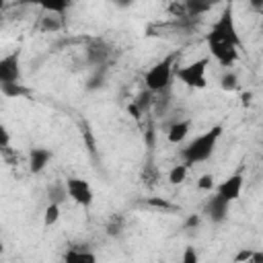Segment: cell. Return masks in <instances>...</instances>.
Here are the masks:
<instances>
[{"mask_svg": "<svg viewBox=\"0 0 263 263\" xmlns=\"http://www.w3.org/2000/svg\"><path fill=\"white\" fill-rule=\"evenodd\" d=\"M205 45L210 55L230 68L236 64L238 55H240V47H242V39L238 35L236 29V21H234V6L226 4L224 10L220 12V16L216 18V23L210 27L208 35H205Z\"/></svg>", "mask_w": 263, "mask_h": 263, "instance_id": "cell-1", "label": "cell"}, {"mask_svg": "<svg viewBox=\"0 0 263 263\" xmlns=\"http://www.w3.org/2000/svg\"><path fill=\"white\" fill-rule=\"evenodd\" d=\"M222 132H224L222 125H214L208 132H203L201 136L193 138L189 144H185L181 148V152H179L181 154V162L191 166V164H199V162L208 160L214 154V150L218 146V140L222 138Z\"/></svg>", "mask_w": 263, "mask_h": 263, "instance_id": "cell-2", "label": "cell"}, {"mask_svg": "<svg viewBox=\"0 0 263 263\" xmlns=\"http://www.w3.org/2000/svg\"><path fill=\"white\" fill-rule=\"evenodd\" d=\"M175 64H177V53H168L160 62H156L146 74H144V84L150 92H162L168 88L173 76H175Z\"/></svg>", "mask_w": 263, "mask_h": 263, "instance_id": "cell-3", "label": "cell"}, {"mask_svg": "<svg viewBox=\"0 0 263 263\" xmlns=\"http://www.w3.org/2000/svg\"><path fill=\"white\" fill-rule=\"evenodd\" d=\"M208 64H210L208 58H199L195 62H189L177 70V78L189 88H205L208 86V76H205Z\"/></svg>", "mask_w": 263, "mask_h": 263, "instance_id": "cell-4", "label": "cell"}, {"mask_svg": "<svg viewBox=\"0 0 263 263\" xmlns=\"http://www.w3.org/2000/svg\"><path fill=\"white\" fill-rule=\"evenodd\" d=\"M66 189H68V197L82 205V208H88L92 201H95V193H92V187L86 179H80V177H68L66 179Z\"/></svg>", "mask_w": 263, "mask_h": 263, "instance_id": "cell-5", "label": "cell"}, {"mask_svg": "<svg viewBox=\"0 0 263 263\" xmlns=\"http://www.w3.org/2000/svg\"><path fill=\"white\" fill-rule=\"evenodd\" d=\"M21 82V66H18V51H12L0 60V84Z\"/></svg>", "mask_w": 263, "mask_h": 263, "instance_id": "cell-6", "label": "cell"}, {"mask_svg": "<svg viewBox=\"0 0 263 263\" xmlns=\"http://www.w3.org/2000/svg\"><path fill=\"white\" fill-rule=\"evenodd\" d=\"M242 183H245V179H242V175L240 173H234V175H230V177H226L220 185H216V193L220 195V197H224L226 201H236L238 197H240V193H242Z\"/></svg>", "mask_w": 263, "mask_h": 263, "instance_id": "cell-7", "label": "cell"}, {"mask_svg": "<svg viewBox=\"0 0 263 263\" xmlns=\"http://www.w3.org/2000/svg\"><path fill=\"white\" fill-rule=\"evenodd\" d=\"M228 212H230V201H226L224 197H220L218 193L214 197H210V201L205 203V214L208 218L214 222V224H220L228 218Z\"/></svg>", "mask_w": 263, "mask_h": 263, "instance_id": "cell-8", "label": "cell"}, {"mask_svg": "<svg viewBox=\"0 0 263 263\" xmlns=\"http://www.w3.org/2000/svg\"><path fill=\"white\" fill-rule=\"evenodd\" d=\"M49 160H51V152L47 148H41V146L31 148V152H29V171L33 175H37L49 164Z\"/></svg>", "mask_w": 263, "mask_h": 263, "instance_id": "cell-9", "label": "cell"}, {"mask_svg": "<svg viewBox=\"0 0 263 263\" xmlns=\"http://www.w3.org/2000/svg\"><path fill=\"white\" fill-rule=\"evenodd\" d=\"M62 263H97V255L84 247H72L64 253Z\"/></svg>", "mask_w": 263, "mask_h": 263, "instance_id": "cell-10", "label": "cell"}, {"mask_svg": "<svg viewBox=\"0 0 263 263\" xmlns=\"http://www.w3.org/2000/svg\"><path fill=\"white\" fill-rule=\"evenodd\" d=\"M189 129H191V121L189 119H181L177 123H173L166 132V138L171 144H181L187 136H189Z\"/></svg>", "mask_w": 263, "mask_h": 263, "instance_id": "cell-11", "label": "cell"}, {"mask_svg": "<svg viewBox=\"0 0 263 263\" xmlns=\"http://www.w3.org/2000/svg\"><path fill=\"white\" fill-rule=\"evenodd\" d=\"M0 92L6 99H16V97H27L29 90L21 84V82H12V84H0Z\"/></svg>", "mask_w": 263, "mask_h": 263, "instance_id": "cell-12", "label": "cell"}, {"mask_svg": "<svg viewBox=\"0 0 263 263\" xmlns=\"http://www.w3.org/2000/svg\"><path fill=\"white\" fill-rule=\"evenodd\" d=\"M187 171H189V166H187L185 162L175 164V166L168 171V183H171V185H181V183L187 179Z\"/></svg>", "mask_w": 263, "mask_h": 263, "instance_id": "cell-13", "label": "cell"}, {"mask_svg": "<svg viewBox=\"0 0 263 263\" xmlns=\"http://www.w3.org/2000/svg\"><path fill=\"white\" fill-rule=\"evenodd\" d=\"M66 195H68V189H66V183L64 185H51L47 189V197H49V203H64L66 201Z\"/></svg>", "mask_w": 263, "mask_h": 263, "instance_id": "cell-14", "label": "cell"}, {"mask_svg": "<svg viewBox=\"0 0 263 263\" xmlns=\"http://www.w3.org/2000/svg\"><path fill=\"white\" fill-rule=\"evenodd\" d=\"M58 220H60V203H47V208L43 210V224L53 226Z\"/></svg>", "mask_w": 263, "mask_h": 263, "instance_id": "cell-15", "label": "cell"}, {"mask_svg": "<svg viewBox=\"0 0 263 263\" xmlns=\"http://www.w3.org/2000/svg\"><path fill=\"white\" fill-rule=\"evenodd\" d=\"M68 6H70V2H66V0H60V2H41V8L43 10H47V12H55V14H64L66 10H68Z\"/></svg>", "mask_w": 263, "mask_h": 263, "instance_id": "cell-16", "label": "cell"}, {"mask_svg": "<svg viewBox=\"0 0 263 263\" xmlns=\"http://www.w3.org/2000/svg\"><path fill=\"white\" fill-rule=\"evenodd\" d=\"M220 86H222L224 90H234V88L238 86L236 74H234V72H226V74L222 76V80H220Z\"/></svg>", "mask_w": 263, "mask_h": 263, "instance_id": "cell-17", "label": "cell"}, {"mask_svg": "<svg viewBox=\"0 0 263 263\" xmlns=\"http://www.w3.org/2000/svg\"><path fill=\"white\" fill-rule=\"evenodd\" d=\"M181 263H199V255L193 247H185L183 255H181Z\"/></svg>", "mask_w": 263, "mask_h": 263, "instance_id": "cell-18", "label": "cell"}, {"mask_svg": "<svg viewBox=\"0 0 263 263\" xmlns=\"http://www.w3.org/2000/svg\"><path fill=\"white\" fill-rule=\"evenodd\" d=\"M197 189L201 191H212L214 189V177L212 175H201L197 179Z\"/></svg>", "mask_w": 263, "mask_h": 263, "instance_id": "cell-19", "label": "cell"}, {"mask_svg": "<svg viewBox=\"0 0 263 263\" xmlns=\"http://www.w3.org/2000/svg\"><path fill=\"white\" fill-rule=\"evenodd\" d=\"M253 253H255V249H240L234 257V263H251Z\"/></svg>", "mask_w": 263, "mask_h": 263, "instance_id": "cell-20", "label": "cell"}, {"mask_svg": "<svg viewBox=\"0 0 263 263\" xmlns=\"http://www.w3.org/2000/svg\"><path fill=\"white\" fill-rule=\"evenodd\" d=\"M187 8L193 12V14H199V12H203V10H208L210 8V4H199V2H187Z\"/></svg>", "mask_w": 263, "mask_h": 263, "instance_id": "cell-21", "label": "cell"}, {"mask_svg": "<svg viewBox=\"0 0 263 263\" xmlns=\"http://www.w3.org/2000/svg\"><path fill=\"white\" fill-rule=\"evenodd\" d=\"M0 146L4 150H8V132H6V127H0Z\"/></svg>", "mask_w": 263, "mask_h": 263, "instance_id": "cell-22", "label": "cell"}, {"mask_svg": "<svg viewBox=\"0 0 263 263\" xmlns=\"http://www.w3.org/2000/svg\"><path fill=\"white\" fill-rule=\"evenodd\" d=\"M251 263H263V251H255L251 257Z\"/></svg>", "mask_w": 263, "mask_h": 263, "instance_id": "cell-23", "label": "cell"}, {"mask_svg": "<svg viewBox=\"0 0 263 263\" xmlns=\"http://www.w3.org/2000/svg\"><path fill=\"white\" fill-rule=\"evenodd\" d=\"M197 224H199V216H191L187 220V226H197Z\"/></svg>", "mask_w": 263, "mask_h": 263, "instance_id": "cell-24", "label": "cell"}, {"mask_svg": "<svg viewBox=\"0 0 263 263\" xmlns=\"http://www.w3.org/2000/svg\"><path fill=\"white\" fill-rule=\"evenodd\" d=\"M261 29H263V12H261Z\"/></svg>", "mask_w": 263, "mask_h": 263, "instance_id": "cell-25", "label": "cell"}]
</instances>
